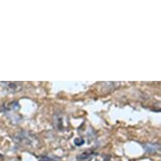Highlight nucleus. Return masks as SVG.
Here are the masks:
<instances>
[{
	"mask_svg": "<svg viewBox=\"0 0 161 161\" xmlns=\"http://www.w3.org/2000/svg\"><path fill=\"white\" fill-rule=\"evenodd\" d=\"M91 156H92V153H90V152H87V153H84L81 155L78 156V159L80 161L86 160V159H89V158H91Z\"/></svg>",
	"mask_w": 161,
	"mask_h": 161,
	"instance_id": "f257e3e1",
	"label": "nucleus"
},
{
	"mask_svg": "<svg viewBox=\"0 0 161 161\" xmlns=\"http://www.w3.org/2000/svg\"><path fill=\"white\" fill-rule=\"evenodd\" d=\"M41 161H56V160H54V159L52 158H49V157H42V158H41Z\"/></svg>",
	"mask_w": 161,
	"mask_h": 161,
	"instance_id": "f03ea898",
	"label": "nucleus"
}]
</instances>
